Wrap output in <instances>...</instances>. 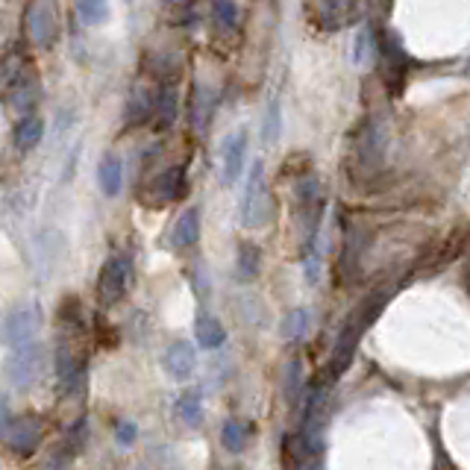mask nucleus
Here are the masks:
<instances>
[{"label": "nucleus", "instance_id": "obj_1", "mask_svg": "<svg viewBox=\"0 0 470 470\" xmlns=\"http://www.w3.org/2000/svg\"><path fill=\"white\" fill-rule=\"evenodd\" d=\"M385 295H389V291H380V295L368 297L362 306L353 309V315L347 320H344V329H341L336 347H332V356L327 362V373H323V380H327V382L338 380V376L347 371L353 353H356L359 341H362V332L371 327L373 318L380 315V309L385 306Z\"/></svg>", "mask_w": 470, "mask_h": 470}, {"label": "nucleus", "instance_id": "obj_2", "mask_svg": "<svg viewBox=\"0 0 470 470\" xmlns=\"http://www.w3.org/2000/svg\"><path fill=\"white\" fill-rule=\"evenodd\" d=\"M0 89L6 94L9 109L18 115H30V109L41 98V80L36 65L18 54L6 56V62L0 65Z\"/></svg>", "mask_w": 470, "mask_h": 470}, {"label": "nucleus", "instance_id": "obj_3", "mask_svg": "<svg viewBox=\"0 0 470 470\" xmlns=\"http://www.w3.org/2000/svg\"><path fill=\"white\" fill-rule=\"evenodd\" d=\"M385 150H389V132H385V124L380 118H368L350 139V150H347L350 174L364 176V180L373 174H380L382 162H385Z\"/></svg>", "mask_w": 470, "mask_h": 470}, {"label": "nucleus", "instance_id": "obj_4", "mask_svg": "<svg viewBox=\"0 0 470 470\" xmlns=\"http://www.w3.org/2000/svg\"><path fill=\"white\" fill-rule=\"evenodd\" d=\"M274 218V194H270V183L265 174V162H253L247 174L242 206H238V221L247 229H262Z\"/></svg>", "mask_w": 470, "mask_h": 470}, {"label": "nucleus", "instance_id": "obj_5", "mask_svg": "<svg viewBox=\"0 0 470 470\" xmlns=\"http://www.w3.org/2000/svg\"><path fill=\"white\" fill-rule=\"evenodd\" d=\"M50 362V353L41 341H30L24 347H18L9 353V359L4 362V380L13 389H33V385L45 376Z\"/></svg>", "mask_w": 470, "mask_h": 470}, {"label": "nucleus", "instance_id": "obj_6", "mask_svg": "<svg viewBox=\"0 0 470 470\" xmlns=\"http://www.w3.org/2000/svg\"><path fill=\"white\" fill-rule=\"evenodd\" d=\"M41 327H45V315H41L38 303H21L0 318V341L9 350H18L30 341H38Z\"/></svg>", "mask_w": 470, "mask_h": 470}, {"label": "nucleus", "instance_id": "obj_7", "mask_svg": "<svg viewBox=\"0 0 470 470\" xmlns=\"http://www.w3.org/2000/svg\"><path fill=\"white\" fill-rule=\"evenodd\" d=\"M362 13V0H306L309 24L320 33H341L356 24Z\"/></svg>", "mask_w": 470, "mask_h": 470}, {"label": "nucleus", "instance_id": "obj_8", "mask_svg": "<svg viewBox=\"0 0 470 470\" xmlns=\"http://www.w3.org/2000/svg\"><path fill=\"white\" fill-rule=\"evenodd\" d=\"M327 380L312 385L306 400H303V412H300V444L306 453L320 450V435H323V421H327Z\"/></svg>", "mask_w": 470, "mask_h": 470}, {"label": "nucleus", "instance_id": "obj_9", "mask_svg": "<svg viewBox=\"0 0 470 470\" xmlns=\"http://www.w3.org/2000/svg\"><path fill=\"white\" fill-rule=\"evenodd\" d=\"M45 432H47L45 417L36 412L13 417V423H9V430L4 435L6 453L15 458H33L38 453L41 441H45Z\"/></svg>", "mask_w": 470, "mask_h": 470}, {"label": "nucleus", "instance_id": "obj_10", "mask_svg": "<svg viewBox=\"0 0 470 470\" xmlns=\"http://www.w3.org/2000/svg\"><path fill=\"white\" fill-rule=\"evenodd\" d=\"M185 194V168L183 165H171V168L150 176V183L141 188V201L148 206H168L180 201Z\"/></svg>", "mask_w": 470, "mask_h": 470}, {"label": "nucleus", "instance_id": "obj_11", "mask_svg": "<svg viewBox=\"0 0 470 470\" xmlns=\"http://www.w3.org/2000/svg\"><path fill=\"white\" fill-rule=\"evenodd\" d=\"M27 33L36 47H50L59 36V15L54 0H36L27 13Z\"/></svg>", "mask_w": 470, "mask_h": 470}, {"label": "nucleus", "instance_id": "obj_12", "mask_svg": "<svg viewBox=\"0 0 470 470\" xmlns=\"http://www.w3.org/2000/svg\"><path fill=\"white\" fill-rule=\"evenodd\" d=\"M130 274H132V265L130 259L124 256H112L107 265L100 268V277H98V297L107 303V306H115L130 288Z\"/></svg>", "mask_w": 470, "mask_h": 470}, {"label": "nucleus", "instance_id": "obj_13", "mask_svg": "<svg viewBox=\"0 0 470 470\" xmlns=\"http://www.w3.org/2000/svg\"><path fill=\"white\" fill-rule=\"evenodd\" d=\"M247 144H250L247 130H235L224 139V148H221V183L224 185H235L242 180L244 162H247Z\"/></svg>", "mask_w": 470, "mask_h": 470}, {"label": "nucleus", "instance_id": "obj_14", "mask_svg": "<svg viewBox=\"0 0 470 470\" xmlns=\"http://www.w3.org/2000/svg\"><path fill=\"white\" fill-rule=\"evenodd\" d=\"M162 364H165V373H168L171 380L185 382V380H192V373L197 368V353L188 341H174L171 347L165 350Z\"/></svg>", "mask_w": 470, "mask_h": 470}, {"label": "nucleus", "instance_id": "obj_15", "mask_svg": "<svg viewBox=\"0 0 470 470\" xmlns=\"http://www.w3.org/2000/svg\"><path fill=\"white\" fill-rule=\"evenodd\" d=\"M156 98H159V91H153L148 86L132 89L130 100H127V109H124V118H127L130 127H141V124H148V118H153Z\"/></svg>", "mask_w": 470, "mask_h": 470}, {"label": "nucleus", "instance_id": "obj_16", "mask_svg": "<svg viewBox=\"0 0 470 470\" xmlns=\"http://www.w3.org/2000/svg\"><path fill=\"white\" fill-rule=\"evenodd\" d=\"M197 238H201V209H185L171 229V244L176 250H185L194 247Z\"/></svg>", "mask_w": 470, "mask_h": 470}, {"label": "nucleus", "instance_id": "obj_17", "mask_svg": "<svg viewBox=\"0 0 470 470\" xmlns=\"http://www.w3.org/2000/svg\"><path fill=\"white\" fill-rule=\"evenodd\" d=\"M194 338H197L201 347L218 350L226 341V329H224V323L218 320L215 315H206V312H201L197 320H194Z\"/></svg>", "mask_w": 470, "mask_h": 470}, {"label": "nucleus", "instance_id": "obj_18", "mask_svg": "<svg viewBox=\"0 0 470 470\" xmlns=\"http://www.w3.org/2000/svg\"><path fill=\"white\" fill-rule=\"evenodd\" d=\"M262 270V250L253 242H242L238 244V256H235V277L242 282H253Z\"/></svg>", "mask_w": 470, "mask_h": 470}, {"label": "nucleus", "instance_id": "obj_19", "mask_svg": "<svg viewBox=\"0 0 470 470\" xmlns=\"http://www.w3.org/2000/svg\"><path fill=\"white\" fill-rule=\"evenodd\" d=\"M176 112H180V91L174 86H165L156 98V112H153V121H156V130H168L174 127L176 121Z\"/></svg>", "mask_w": 470, "mask_h": 470}, {"label": "nucleus", "instance_id": "obj_20", "mask_svg": "<svg viewBox=\"0 0 470 470\" xmlns=\"http://www.w3.org/2000/svg\"><path fill=\"white\" fill-rule=\"evenodd\" d=\"M98 183H100V192L107 197H115L121 192V183H124V165L115 153L103 156V162L98 165Z\"/></svg>", "mask_w": 470, "mask_h": 470}, {"label": "nucleus", "instance_id": "obj_21", "mask_svg": "<svg viewBox=\"0 0 470 470\" xmlns=\"http://www.w3.org/2000/svg\"><path fill=\"white\" fill-rule=\"evenodd\" d=\"M212 112H215L212 91L203 89V86H197L192 91V130L206 132L209 130V121H212Z\"/></svg>", "mask_w": 470, "mask_h": 470}, {"label": "nucleus", "instance_id": "obj_22", "mask_svg": "<svg viewBox=\"0 0 470 470\" xmlns=\"http://www.w3.org/2000/svg\"><path fill=\"white\" fill-rule=\"evenodd\" d=\"M176 414L185 426H201L203 423V394L197 389H188L176 397Z\"/></svg>", "mask_w": 470, "mask_h": 470}, {"label": "nucleus", "instance_id": "obj_23", "mask_svg": "<svg viewBox=\"0 0 470 470\" xmlns=\"http://www.w3.org/2000/svg\"><path fill=\"white\" fill-rule=\"evenodd\" d=\"M45 135V121L38 115H24L15 127V148L18 150H33Z\"/></svg>", "mask_w": 470, "mask_h": 470}, {"label": "nucleus", "instance_id": "obj_24", "mask_svg": "<svg viewBox=\"0 0 470 470\" xmlns=\"http://www.w3.org/2000/svg\"><path fill=\"white\" fill-rule=\"evenodd\" d=\"M250 441V430H247V423L244 421H238V417H229V421H224L221 426V444H224V450L226 453H244V447Z\"/></svg>", "mask_w": 470, "mask_h": 470}, {"label": "nucleus", "instance_id": "obj_25", "mask_svg": "<svg viewBox=\"0 0 470 470\" xmlns=\"http://www.w3.org/2000/svg\"><path fill=\"white\" fill-rule=\"evenodd\" d=\"M312 327V315L309 309H291L286 318H282V338L286 341H303Z\"/></svg>", "mask_w": 470, "mask_h": 470}, {"label": "nucleus", "instance_id": "obj_26", "mask_svg": "<svg viewBox=\"0 0 470 470\" xmlns=\"http://www.w3.org/2000/svg\"><path fill=\"white\" fill-rule=\"evenodd\" d=\"M212 18H215V27L221 33H235L238 30V6L235 0H215L212 4Z\"/></svg>", "mask_w": 470, "mask_h": 470}, {"label": "nucleus", "instance_id": "obj_27", "mask_svg": "<svg viewBox=\"0 0 470 470\" xmlns=\"http://www.w3.org/2000/svg\"><path fill=\"white\" fill-rule=\"evenodd\" d=\"M77 15L82 24L98 27L109 18V0H77Z\"/></svg>", "mask_w": 470, "mask_h": 470}, {"label": "nucleus", "instance_id": "obj_28", "mask_svg": "<svg viewBox=\"0 0 470 470\" xmlns=\"http://www.w3.org/2000/svg\"><path fill=\"white\" fill-rule=\"evenodd\" d=\"M300 389H303V368H300V359H295L288 364V373H286V397L291 406H295L297 397L303 394Z\"/></svg>", "mask_w": 470, "mask_h": 470}, {"label": "nucleus", "instance_id": "obj_29", "mask_svg": "<svg viewBox=\"0 0 470 470\" xmlns=\"http://www.w3.org/2000/svg\"><path fill=\"white\" fill-rule=\"evenodd\" d=\"M376 50H380V47H376V36H373V30H371V27H364L362 33H359V38H356V62H359V65H364V62H371Z\"/></svg>", "mask_w": 470, "mask_h": 470}, {"label": "nucleus", "instance_id": "obj_30", "mask_svg": "<svg viewBox=\"0 0 470 470\" xmlns=\"http://www.w3.org/2000/svg\"><path fill=\"white\" fill-rule=\"evenodd\" d=\"M77 458V453L71 450L68 444H59L54 453L47 456V465H45V470H71V462Z\"/></svg>", "mask_w": 470, "mask_h": 470}, {"label": "nucleus", "instance_id": "obj_31", "mask_svg": "<svg viewBox=\"0 0 470 470\" xmlns=\"http://www.w3.org/2000/svg\"><path fill=\"white\" fill-rule=\"evenodd\" d=\"M277 135H279V103H270L268 118H265V132H262V139H265V144H274Z\"/></svg>", "mask_w": 470, "mask_h": 470}, {"label": "nucleus", "instance_id": "obj_32", "mask_svg": "<svg viewBox=\"0 0 470 470\" xmlns=\"http://www.w3.org/2000/svg\"><path fill=\"white\" fill-rule=\"evenodd\" d=\"M135 438H139V426L132 421H118V426H115V441L121 447H132Z\"/></svg>", "mask_w": 470, "mask_h": 470}, {"label": "nucleus", "instance_id": "obj_33", "mask_svg": "<svg viewBox=\"0 0 470 470\" xmlns=\"http://www.w3.org/2000/svg\"><path fill=\"white\" fill-rule=\"evenodd\" d=\"M9 423H13V412H9V403L0 397V444H4V435L9 430Z\"/></svg>", "mask_w": 470, "mask_h": 470}, {"label": "nucleus", "instance_id": "obj_34", "mask_svg": "<svg viewBox=\"0 0 470 470\" xmlns=\"http://www.w3.org/2000/svg\"><path fill=\"white\" fill-rule=\"evenodd\" d=\"M180 4H194V0H180Z\"/></svg>", "mask_w": 470, "mask_h": 470}]
</instances>
